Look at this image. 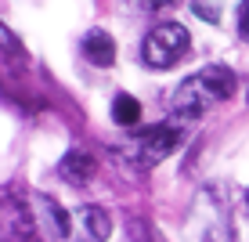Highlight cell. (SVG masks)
Instances as JSON below:
<instances>
[{"label": "cell", "instance_id": "3", "mask_svg": "<svg viewBox=\"0 0 249 242\" xmlns=\"http://www.w3.org/2000/svg\"><path fill=\"white\" fill-rule=\"evenodd\" d=\"M177 145H181V130L159 123V127H148V130L126 137L123 145H112V159L123 163V167H134V170H148L166 159Z\"/></svg>", "mask_w": 249, "mask_h": 242}, {"label": "cell", "instance_id": "6", "mask_svg": "<svg viewBox=\"0 0 249 242\" xmlns=\"http://www.w3.org/2000/svg\"><path fill=\"white\" fill-rule=\"evenodd\" d=\"M83 58H87L90 65H112L116 62V40L108 37L105 29H90L87 37H83Z\"/></svg>", "mask_w": 249, "mask_h": 242}, {"label": "cell", "instance_id": "2", "mask_svg": "<svg viewBox=\"0 0 249 242\" xmlns=\"http://www.w3.org/2000/svg\"><path fill=\"white\" fill-rule=\"evenodd\" d=\"M235 87H238V80H235V73H231L228 65H206L174 91L170 112H174L177 119H199L206 109L228 101L231 94H235Z\"/></svg>", "mask_w": 249, "mask_h": 242}, {"label": "cell", "instance_id": "5", "mask_svg": "<svg viewBox=\"0 0 249 242\" xmlns=\"http://www.w3.org/2000/svg\"><path fill=\"white\" fill-rule=\"evenodd\" d=\"M36 235H40L36 210H29L18 195L7 192L4 195V242H36Z\"/></svg>", "mask_w": 249, "mask_h": 242}, {"label": "cell", "instance_id": "4", "mask_svg": "<svg viewBox=\"0 0 249 242\" xmlns=\"http://www.w3.org/2000/svg\"><path fill=\"white\" fill-rule=\"evenodd\" d=\"M188 47H192V37H188L184 25L162 22V25H156V29L144 37L141 58H144V65H152V69H174L188 55Z\"/></svg>", "mask_w": 249, "mask_h": 242}, {"label": "cell", "instance_id": "11", "mask_svg": "<svg viewBox=\"0 0 249 242\" xmlns=\"http://www.w3.org/2000/svg\"><path fill=\"white\" fill-rule=\"evenodd\" d=\"M246 101H249V94H246Z\"/></svg>", "mask_w": 249, "mask_h": 242}, {"label": "cell", "instance_id": "1", "mask_svg": "<svg viewBox=\"0 0 249 242\" xmlns=\"http://www.w3.org/2000/svg\"><path fill=\"white\" fill-rule=\"evenodd\" d=\"M36 221H40V235L51 242H105L112 235V221L101 206L65 210L51 195L36 199Z\"/></svg>", "mask_w": 249, "mask_h": 242}, {"label": "cell", "instance_id": "8", "mask_svg": "<svg viewBox=\"0 0 249 242\" xmlns=\"http://www.w3.org/2000/svg\"><path fill=\"white\" fill-rule=\"evenodd\" d=\"M141 119V101L134 94H116L112 98V123L116 127H134Z\"/></svg>", "mask_w": 249, "mask_h": 242}, {"label": "cell", "instance_id": "7", "mask_svg": "<svg viewBox=\"0 0 249 242\" xmlns=\"http://www.w3.org/2000/svg\"><path fill=\"white\" fill-rule=\"evenodd\" d=\"M58 174H62V181H69V185H87L94 177V159L87 152H69L65 159L58 163Z\"/></svg>", "mask_w": 249, "mask_h": 242}, {"label": "cell", "instance_id": "10", "mask_svg": "<svg viewBox=\"0 0 249 242\" xmlns=\"http://www.w3.org/2000/svg\"><path fill=\"white\" fill-rule=\"evenodd\" d=\"M137 7H162V4H170V0H134Z\"/></svg>", "mask_w": 249, "mask_h": 242}, {"label": "cell", "instance_id": "9", "mask_svg": "<svg viewBox=\"0 0 249 242\" xmlns=\"http://www.w3.org/2000/svg\"><path fill=\"white\" fill-rule=\"evenodd\" d=\"M238 37L249 40V0H242V7H238Z\"/></svg>", "mask_w": 249, "mask_h": 242}]
</instances>
